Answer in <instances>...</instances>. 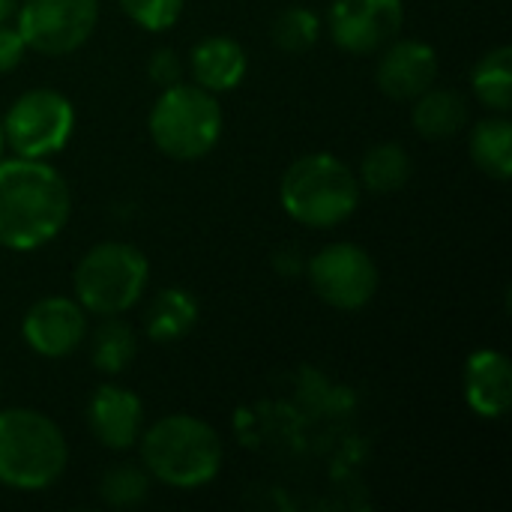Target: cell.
<instances>
[{"instance_id": "1", "label": "cell", "mask_w": 512, "mask_h": 512, "mask_svg": "<svg viewBox=\"0 0 512 512\" xmlns=\"http://www.w3.org/2000/svg\"><path fill=\"white\" fill-rule=\"evenodd\" d=\"M72 195L48 159H0V246L33 252L69 222Z\"/></svg>"}, {"instance_id": "2", "label": "cell", "mask_w": 512, "mask_h": 512, "mask_svg": "<svg viewBox=\"0 0 512 512\" xmlns=\"http://www.w3.org/2000/svg\"><path fill=\"white\" fill-rule=\"evenodd\" d=\"M144 471L171 489H201L216 480L225 450L213 426L192 414H168L141 432Z\"/></svg>"}, {"instance_id": "3", "label": "cell", "mask_w": 512, "mask_h": 512, "mask_svg": "<svg viewBox=\"0 0 512 512\" xmlns=\"http://www.w3.org/2000/svg\"><path fill=\"white\" fill-rule=\"evenodd\" d=\"M69 462L60 426L33 408L0 411V486L15 492L51 489Z\"/></svg>"}, {"instance_id": "4", "label": "cell", "mask_w": 512, "mask_h": 512, "mask_svg": "<svg viewBox=\"0 0 512 512\" xmlns=\"http://www.w3.org/2000/svg\"><path fill=\"white\" fill-rule=\"evenodd\" d=\"M285 213L306 228H336L360 204L357 174L333 153H306L288 165L279 183Z\"/></svg>"}, {"instance_id": "5", "label": "cell", "mask_w": 512, "mask_h": 512, "mask_svg": "<svg viewBox=\"0 0 512 512\" xmlns=\"http://www.w3.org/2000/svg\"><path fill=\"white\" fill-rule=\"evenodd\" d=\"M147 126L159 153L177 162H195L219 144L225 117L216 93L177 81L159 93Z\"/></svg>"}, {"instance_id": "6", "label": "cell", "mask_w": 512, "mask_h": 512, "mask_svg": "<svg viewBox=\"0 0 512 512\" xmlns=\"http://www.w3.org/2000/svg\"><path fill=\"white\" fill-rule=\"evenodd\" d=\"M150 264L141 249L120 240L96 243L72 273L75 300L99 318L129 312L147 291Z\"/></svg>"}, {"instance_id": "7", "label": "cell", "mask_w": 512, "mask_h": 512, "mask_svg": "<svg viewBox=\"0 0 512 512\" xmlns=\"http://www.w3.org/2000/svg\"><path fill=\"white\" fill-rule=\"evenodd\" d=\"M0 123H3L6 147L15 156L48 159L60 153L72 138L75 108L63 93L51 87H33L9 105Z\"/></svg>"}, {"instance_id": "8", "label": "cell", "mask_w": 512, "mask_h": 512, "mask_svg": "<svg viewBox=\"0 0 512 512\" xmlns=\"http://www.w3.org/2000/svg\"><path fill=\"white\" fill-rule=\"evenodd\" d=\"M99 0H24L15 9V27L42 57H66L78 51L96 30Z\"/></svg>"}, {"instance_id": "9", "label": "cell", "mask_w": 512, "mask_h": 512, "mask_svg": "<svg viewBox=\"0 0 512 512\" xmlns=\"http://www.w3.org/2000/svg\"><path fill=\"white\" fill-rule=\"evenodd\" d=\"M306 276L321 303L357 312L372 303L378 291V264L357 243H330L306 264Z\"/></svg>"}, {"instance_id": "10", "label": "cell", "mask_w": 512, "mask_h": 512, "mask_svg": "<svg viewBox=\"0 0 512 512\" xmlns=\"http://www.w3.org/2000/svg\"><path fill=\"white\" fill-rule=\"evenodd\" d=\"M405 24L402 0H333L327 30L348 54H375L390 45Z\"/></svg>"}, {"instance_id": "11", "label": "cell", "mask_w": 512, "mask_h": 512, "mask_svg": "<svg viewBox=\"0 0 512 512\" xmlns=\"http://www.w3.org/2000/svg\"><path fill=\"white\" fill-rule=\"evenodd\" d=\"M21 336L39 357H69L87 336V312L75 297H42L27 309Z\"/></svg>"}, {"instance_id": "12", "label": "cell", "mask_w": 512, "mask_h": 512, "mask_svg": "<svg viewBox=\"0 0 512 512\" xmlns=\"http://www.w3.org/2000/svg\"><path fill=\"white\" fill-rule=\"evenodd\" d=\"M441 63L438 51L420 39H393L381 48V60L375 69V81L384 96L396 102H414L438 81Z\"/></svg>"}, {"instance_id": "13", "label": "cell", "mask_w": 512, "mask_h": 512, "mask_svg": "<svg viewBox=\"0 0 512 512\" xmlns=\"http://www.w3.org/2000/svg\"><path fill=\"white\" fill-rule=\"evenodd\" d=\"M87 429L105 450L123 453L144 432V405L132 390L102 384L87 402Z\"/></svg>"}, {"instance_id": "14", "label": "cell", "mask_w": 512, "mask_h": 512, "mask_svg": "<svg viewBox=\"0 0 512 512\" xmlns=\"http://www.w3.org/2000/svg\"><path fill=\"white\" fill-rule=\"evenodd\" d=\"M465 399L468 408L483 420L507 417L512 405L510 357L495 348L474 351L465 363Z\"/></svg>"}, {"instance_id": "15", "label": "cell", "mask_w": 512, "mask_h": 512, "mask_svg": "<svg viewBox=\"0 0 512 512\" xmlns=\"http://www.w3.org/2000/svg\"><path fill=\"white\" fill-rule=\"evenodd\" d=\"M249 60L240 42L228 36H207L189 54L192 81L210 93H228L246 78Z\"/></svg>"}, {"instance_id": "16", "label": "cell", "mask_w": 512, "mask_h": 512, "mask_svg": "<svg viewBox=\"0 0 512 512\" xmlns=\"http://www.w3.org/2000/svg\"><path fill=\"white\" fill-rule=\"evenodd\" d=\"M411 120H414V126H417V132L423 138L447 141V138H456L465 129V123H468V102H465L462 93L432 84L426 93H420L414 99Z\"/></svg>"}, {"instance_id": "17", "label": "cell", "mask_w": 512, "mask_h": 512, "mask_svg": "<svg viewBox=\"0 0 512 512\" xmlns=\"http://www.w3.org/2000/svg\"><path fill=\"white\" fill-rule=\"evenodd\" d=\"M195 324H198V300L183 288L159 291L147 309V318H144L147 336L159 345L183 339Z\"/></svg>"}, {"instance_id": "18", "label": "cell", "mask_w": 512, "mask_h": 512, "mask_svg": "<svg viewBox=\"0 0 512 512\" xmlns=\"http://www.w3.org/2000/svg\"><path fill=\"white\" fill-rule=\"evenodd\" d=\"M471 159L474 165L507 183L512 177V123L507 120V114L480 120L471 132Z\"/></svg>"}, {"instance_id": "19", "label": "cell", "mask_w": 512, "mask_h": 512, "mask_svg": "<svg viewBox=\"0 0 512 512\" xmlns=\"http://www.w3.org/2000/svg\"><path fill=\"white\" fill-rule=\"evenodd\" d=\"M411 171H414V162L408 150L396 141H381L363 156L357 180L369 192L390 195V192H399L411 180Z\"/></svg>"}, {"instance_id": "20", "label": "cell", "mask_w": 512, "mask_h": 512, "mask_svg": "<svg viewBox=\"0 0 512 512\" xmlns=\"http://www.w3.org/2000/svg\"><path fill=\"white\" fill-rule=\"evenodd\" d=\"M471 87L474 96L498 111V114H510L512 108V48L510 45H498L492 51H486L474 72H471Z\"/></svg>"}, {"instance_id": "21", "label": "cell", "mask_w": 512, "mask_h": 512, "mask_svg": "<svg viewBox=\"0 0 512 512\" xmlns=\"http://www.w3.org/2000/svg\"><path fill=\"white\" fill-rule=\"evenodd\" d=\"M135 354H138L135 330L126 321H120V315L102 318V324L93 333V345H90L93 366L102 375H120L123 369H129Z\"/></svg>"}, {"instance_id": "22", "label": "cell", "mask_w": 512, "mask_h": 512, "mask_svg": "<svg viewBox=\"0 0 512 512\" xmlns=\"http://www.w3.org/2000/svg\"><path fill=\"white\" fill-rule=\"evenodd\" d=\"M318 33H321V21L312 9L306 6H288L276 15L273 27H270V36L273 42L288 51V54H303L309 51L315 42H318Z\"/></svg>"}, {"instance_id": "23", "label": "cell", "mask_w": 512, "mask_h": 512, "mask_svg": "<svg viewBox=\"0 0 512 512\" xmlns=\"http://www.w3.org/2000/svg\"><path fill=\"white\" fill-rule=\"evenodd\" d=\"M147 492H150V474L138 465H117L105 471V477L99 480V498L117 510L138 507L147 498Z\"/></svg>"}, {"instance_id": "24", "label": "cell", "mask_w": 512, "mask_h": 512, "mask_svg": "<svg viewBox=\"0 0 512 512\" xmlns=\"http://www.w3.org/2000/svg\"><path fill=\"white\" fill-rule=\"evenodd\" d=\"M186 0H120V9L144 30L159 33L177 24Z\"/></svg>"}, {"instance_id": "25", "label": "cell", "mask_w": 512, "mask_h": 512, "mask_svg": "<svg viewBox=\"0 0 512 512\" xmlns=\"http://www.w3.org/2000/svg\"><path fill=\"white\" fill-rule=\"evenodd\" d=\"M147 75L153 84H159L162 90L183 81V63H180V54L174 48H156L147 60Z\"/></svg>"}, {"instance_id": "26", "label": "cell", "mask_w": 512, "mask_h": 512, "mask_svg": "<svg viewBox=\"0 0 512 512\" xmlns=\"http://www.w3.org/2000/svg\"><path fill=\"white\" fill-rule=\"evenodd\" d=\"M27 54V45L18 33V27H9L6 21L0 24V75L12 72Z\"/></svg>"}, {"instance_id": "27", "label": "cell", "mask_w": 512, "mask_h": 512, "mask_svg": "<svg viewBox=\"0 0 512 512\" xmlns=\"http://www.w3.org/2000/svg\"><path fill=\"white\" fill-rule=\"evenodd\" d=\"M15 9H18V0H0V24L15 18Z\"/></svg>"}, {"instance_id": "28", "label": "cell", "mask_w": 512, "mask_h": 512, "mask_svg": "<svg viewBox=\"0 0 512 512\" xmlns=\"http://www.w3.org/2000/svg\"><path fill=\"white\" fill-rule=\"evenodd\" d=\"M3 153H6V138H3V123H0V159H3Z\"/></svg>"}]
</instances>
